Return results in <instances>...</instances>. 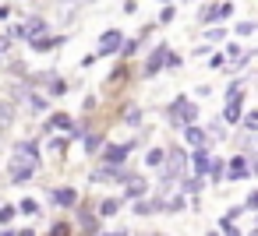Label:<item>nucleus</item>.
<instances>
[{"label": "nucleus", "mask_w": 258, "mask_h": 236, "mask_svg": "<svg viewBox=\"0 0 258 236\" xmlns=\"http://www.w3.org/2000/svg\"><path fill=\"white\" fill-rule=\"evenodd\" d=\"M195 116H198L195 102H187L184 95L173 99V106H170V120H173V124H180V127H195Z\"/></svg>", "instance_id": "1"}, {"label": "nucleus", "mask_w": 258, "mask_h": 236, "mask_svg": "<svg viewBox=\"0 0 258 236\" xmlns=\"http://www.w3.org/2000/svg\"><path fill=\"white\" fill-rule=\"evenodd\" d=\"M43 32H46V18H29L25 25H15L11 29V39H43Z\"/></svg>", "instance_id": "2"}, {"label": "nucleus", "mask_w": 258, "mask_h": 236, "mask_svg": "<svg viewBox=\"0 0 258 236\" xmlns=\"http://www.w3.org/2000/svg\"><path fill=\"white\" fill-rule=\"evenodd\" d=\"M223 120H226V124H237V120H240V85L230 88V102H226V109H223Z\"/></svg>", "instance_id": "3"}, {"label": "nucleus", "mask_w": 258, "mask_h": 236, "mask_svg": "<svg viewBox=\"0 0 258 236\" xmlns=\"http://www.w3.org/2000/svg\"><path fill=\"white\" fill-rule=\"evenodd\" d=\"M180 169H184V152H180V148H170V152H166V166H163V180L177 176Z\"/></svg>", "instance_id": "4"}, {"label": "nucleus", "mask_w": 258, "mask_h": 236, "mask_svg": "<svg viewBox=\"0 0 258 236\" xmlns=\"http://www.w3.org/2000/svg\"><path fill=\"white\" fill-rule=\"evenodd\" d=\"M120 43H124V36H120L117 29L103 32V39H99V57H106V53H117V50H120Z\"/></svg>", "instance_id": "5"}, {"label": "nucleus", "mask_w": 258, "mask_h": 236, "mask_svg": "<svg viewBox=\"0 0 258 236\" xmlns=\"http://www.w3.org/2000/svg\"><path fill=\"white\" fill-rule=\"evenodd\" d=\"M230 15H233V4H212V8L202 11V22L212 25V22H223V18H230Z\"/></svg>", "instance_id": "6"}, {"label": "nucleus", "mask_w": 258, "mask_h": 236, "mask_svg": "<svg viewBox=\"0 0 258 236\" xmlns=\"http://www.w3.org/2000/svg\"><path fill=\"white\" fill-rule=\"evenodd\" d=\"M127 152H131V145H106L103 148V159H106V166H120L127 159Z\"/></svg>", "instance_id": "7"}, {"label": "nucleus", "mask_w": 258, "mask_h": 236, "mask_svg": "<svg viewBox=\"0 0 258 236\" xmlns=\"http://www.w3.org/2000/svg\"><path fill=\"white\" fill-rule=\"evenodd\" d=\"M163 64H170V50H166V46H159V50L149 57V64H145V74H156Z\"/></svg>", "instance_id": "8"}, {"label": "nucleus", "mask_w": 258, "mask_h": 236, "mask_svg": "<svg viewBox=\"0 0 258 236\" xmlns=\"http://www.w3.org/2000/svg\"><path fill=\"white\" fill-rule=\"evenodd\" d=\"M50 127H57V131H68V134H71V131H75V120H71L68 113H57V116H50L46 131H50Z\"/></svg>", "instance_id": "9"}, {"label": "nucleus", "mask_w": 258, "mask_h": 236, "mask_svg": "<svg viewBox=\"0 0 258 236\" xmlns=\"http://www.w3.org/2000/svg\"><path fill=\"white\" fill-rule=\"evenodd\" d=\"M53 201L57 204H75L78 201V190L75 187H60V190H53Z\"/></svg>", "instance_id": "10"}, {"label": "nucleus", "mask_w": 258, "mask_h": 236, "mask_svg": "<svg viewBox=\"0 0 258 236\" xmlns=\"http://www.w3.org/2000/svg\"><path fill=\"white\" fill-rule=\"evenodd\" d=\"M191 159H195V169H198V176H202L205 169H212V159H209V152H205V148H198Z\"/></svg>", "instance_id": "11"}, {"label": "nucleus", "mask_w": 258, "mask_h": 236, "mask_svg": "<svg viewBox=\"0 0 258 236\" xmlns=\"http://www.w3.org/2000/svg\"><path fill=\"white\" fill-rule=\"evenodd\" d=\"M60 43H64L60 36H50V39L43 36V39H36V43H32V50H39V53H46V50H53V46H60Z\"/></svg>", "instance_id": "12"}, {"label": "nucleus", "mask_w": 258, "mask_h": 236, "mask_svg": "<svg viewBox=\"0 0 258 236\" xmlns=\"http://www.w3.org/2000/svg\"><path fill=\"white\" fill-rule=\"evenodd\" d=\"M244 176H247V162L237 155V159L230 162V180H244Z\"/></svg>", "instance_id": "13"}, {"label": "nucleus", "mask_w": 258, "mask_h": 236, "mask_svg": "<svg viewBox=\"0 0 258 236\" xmlns=\"http://www.w3.org/2000/svg\"><path fill=\"white\" fill-rule=\"evenodd\" d=\"M32 169H36V166H29V162H15V169H11V176H15V180L22 183V180H29V176H32Z\"/></svg>", "instance_id": "14"}, {"label": "nucleus", "mask_w": 258, "mask_h": 236, "mask_svg": "<svg viewBox=\"0 0 258 236\" xmlns=\"http://www.w3.org/2000/svg\"><path fill=\"white\" fill-rule=\"evenodd\" d=\"M142 194H145V180L142 176H131L127 180V197H142Z\"/></svg>", "instance_id": "15"}, {"label": "nucleus", "mask_w": 258, "mask_h": 236, "mask_svg": "<svg viewBox=\"0 0 258 236\" xmlns=\"http://www.w3.org/2000/svg\"><path fill=\"white\" fill-rule=\"evenodd\" d=\"M184 138H187L195 148H202V145H205V134H202L198 127H184Z\"/></svg>", "instance_id": "16"}, {"label": "nucleus", "mask_w": 258, "mask_h": 236, "mask_svg": "<svg viewBox=\"0 0 258 236\" xmlns=\"http://www.w3.org/2000/svg\"><path fill=\"white\" fill-rule=\"evenodd\" d=\"M159 208H163V201H142V204H135V215H152Z\"/></svg>", "instance_id": "17"}, {"label": "nucleus", "mask_w": 258, "mask_h": 236, "mask_svg": "<svg viewBox=\"0 0 258 236\" xmlns=\"http://www.w3.org/2000/svg\"><path fill=\"white\" fill-rule=\"evenodd\" d=\"M113 176H120V169H117V166H103V169H96V173H92V180H113Z\"/></svg>", "instance_id": "18"}, {"label": "nucleus", "mask_w": 258, "mask_h": 236, "mask_svg": "<svg viewBox=\"0 0 258 236\" xmlns=\"http://www.w3.org/2000/svg\"><path fill=\"white\" fill-rule=\"evenodd\" d=\"M11 64V39H0V67Z\"/></svg>", "instance_id": "19"}, {"label": "nucleus", "mask_w": 258, "mask_h": 236, "mask_svg": "<svg viewBox=\"0 0 258 236\" xmlns=\"http://www.w3.org/2000/svg\"><path fill=\"white\" fill-rule=\"evenodd\" d=\"M29 109L43 113V109H46V99H43V95H36V92H29Z\"/></svg>", "instance_id": "20"}, {"label": "nucleus", "mask_w": 258, "mask_h": 236, "mask_svg": "<svg viewBox=\"0 0 258 236\" xmlns=\"http://www.w3.org/2000/svg\"><path fill=\"white\" fill-rule=\"evenodd\" d=\"M117 208H120V201H117V197H106V201L99 204V215H113Z\"/></svg>", "instance_id": "21"}, {"label": "nucleus", "mask_w": 258, "mask_h": 236, "mask_svg": "<svg viewBox=\"0 0 258 236\" xmlns=\"http://www.w3.org/2000/svg\"><path fill=\"white\" fill-rule=\"evenodd\" d=\"M99 145H103V134H89V138H85V148H89V152H96Z\"/></svg>", "instance_id": "22"}, {"label": "nucleus", "mask_w": 258, "mask_h": 236, "mask_svg": "<svg viewBox=\"0 0 258 236\" xmlns=\"http://www.w3.org/2000/svg\"><path fill=\"white\" fill-rule=\"evenodd\" d=\"M163 159H166V155H163V152H159V148H152V152H149V159H145V162H149V166H163Z\"/></svg>", "instance_id": "23"}, {"label": "nucleus", "mask_w": 258, "mask_h": 236, "mask_svg": "<svg viewBox=\"0 0 258 236\" xmlns=\"http://www.w3.org/2000/svg\"><path fill=\"white\" fill-rule=\"evenodd\" d=\"M50 236H71V225H68V222H57V225L50 229Z\"/></svg>", "instance_id": "24"}, {"label": "nucleus", "mask_w": 258, "mask_h": 236, "mask_svg": "<svg viewBox=\"0 0 258 236\" xmlns=\"http://www.w3.org/2000/svg\"><path fill=\"white\" fill-rule=\"evenodd\" d=\"M184 190H187V194H195V190H202V176H191V180L184 183Z\"/></svg>", "instance_id": "25"}, {"label": "nucleus", "mask_w": 258, "mask_h": 236, "mask_svg": "<svg viewBox=\"0 0 258 236\" xmlns=\"http://www.w3.org/2000/svg\"><path fill=\"white\" fill-rule=\"evenodd\" d=\"M219 229H223V236H240V232L233 229V222H230V218H223V222H219Z\"/></svg>", "instance_id": "26"}, {"label": "nucleus", "mask_w": 258, "mask_h": 236, "mask_svg": "<svg viewBox=\"0 0 258 236\" xmlns=\"http://www.w3.org/2000/svg\"><path fill=\"white\" fill-rule=\"evenodd\" d=\"M15 218V208L8 204V208H0V225H4V222H11Z\"/></svg>", "instance_id": "27"}, {"label": "nucleus", "mask_w": 258, "mask_h": 236, "mask_svg": "<svg viewBox=\"0 0 258 236\" xmlns=\"http://www.w3.org/2000/svg\"><path fill=\"white\" fill-rule=\"evenodd\" d=\"M209 173H212V180L219 183V180H223V162H212V169H209Z\"/></svg>", "instance_id": "28"}, {"label": "nucleus", "mask_w": 258, "mask_h": 236, "mask_svg": "<svg viewBox=\"0 0 258 236\" xmlns=\"http://www.w3.org/2000/svg\"><path fill=\"white\" fill-rule=\"evenodd\" d=\"M244 127H247V131H258V113H247V120H244Z\"/></svg>", "instance_id": "29"}, {"label": "nucleus", "mask_w": 258, "mask_h": 236, "mask_svg": "<svg viewBox=\"0 0 258 236\" xmlns=\"http://www.w3.org/2000/svg\"><path fill=\"white\" fill-rule=\"evenodd\" d=\"M170 18H173V4H166V8H163V15H159V22H163V25H166V22H170Z\"/></svg>", "instance_id": "30"}, {"label": "nucleus", "mask_w": 258, "mask_h": 236, "mask_svg": "<svg viewBox=\"0 0 258 236\" xmlns=\"http://www.w3.org/2000/svg\"><path fill=\"white\" fill-rule=\"evenodd\" d=\"M251 32H254V25H247V22H244V25H237V36H251Z\"/></svg>", "instance_id": "31"}, {"label": "nucleus", "mask_w": 258, "mask_h": 236, "mask_svg": "<svg viewBox=\"0 0 258 236\" xmlns=\"http://www.w3.org/2000/svg\"><path fill=\"white\" fill-rule=\"evenodd\" d=\"M50 152L53 155H64V141H50Z\"/></svg>", "instance_id": "32"}, {"label": "nucleus", "mask_w": 258, "mask_h": 236, "mask_svg": "<svg viewBox=\"0 0 258 236\" xmlns=\"http://www.w3.org/2000/svg\"><path fill=\"white\" fill-rule=\"evenodd\" d=\"M36 208H39V204H36V201H22V211H25V215H32V211H36Z\"/></svg>", "instance_id": "33"}, {"label": "nucleus", "mask_w": 258, "mask_h": 236, "mask_svg": "<svg viewBox=\"0 0 258 236\" xmlns=\"http://www.w3.org/2000/svg\"><path fill=\"white\" fill-rule=\"evenodd\" d=\"M247 208H258V194H251V197H247Z\"/></svg>", "instance_id": "34"}, {"label": "nucleus", "mask_w": 258, "mask_h": 236, "mask_svg": "<svg viewBox=\"0 0 258 236\" xmlns=\"http://www.w3.org/2000/svg\"><path fill=\"white\" fill-rule=\"evenodd\" d=\"M0 18H8V4H0Z\"/></svg>", "instance_id": "35"}, {"label": "nucleus", "mask_w": 258, "mask_h": 236, "mask_svg": "<svg viewBox=\"0 0 258 236\" xmlns=\"http://www.w3.org/2000/svg\"><path fill=\"white\" fill-rule=\"evenodd\" d=\"M18 236H36V232H32V229H22V232H18Z\"/></svg>", "instance_id": "36"}, {"label": "nucleus", "mask_w": 258, "mask_h": 236, "mask_svg": "<svg viewBox=\"0 0 258 236\" xmlns=\"http://www.w3.org/2000/svg\"><path fill=\"white\" fill-rule=\"evenodd\" d=\"M0 236H11V232H0Z\"/></svg>", "instance_id": "37"}, {"label": "nucleus", "mask_w": 258, "mask_h": 236, "mask_svg": "<svg viewBox=\"0 0 258 236\" xmlns=\"http://www.w3.org/2000/svg\"><path fill=\"white\" fill-rule=\"evenodd\" d=\"M254 173H258V162H254Z\"/></svg>", "instance_id": "38"}, {"label": "nucleus", "mask_w": 258, "mask_h": 236, "mask_svg": "<svg viewBox=\"0 0 258 236\" xmlns=\"http://www.w3.org/2000/svg\"><path fill=\"white\" fill-rule=\"evenodd\" d=\"M209 236H219V232H209Z\"/></svg>", "instance_id": "39"}]
</instances>
